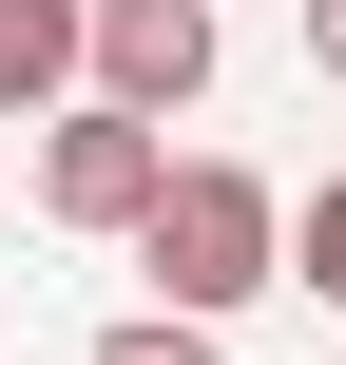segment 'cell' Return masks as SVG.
<instances>
[{
	"label": "cell",
	"instance_id": "obj_1",
	"mask_svg": "<svg viewBox=\"0 0 346 365\" xmlns=\"http://www.w3.org/2000/svg\"><path fill=\"white\" fill-rule=\"evenodd\" d=\"M116 250L154 269V308L231 327V308H270V289H289V192H270L250 154H173V173H154V212H135Z\"/></svg>",
	"mask_w": 346,
	"mask_h": 365
},
{
	"label": "cell",
	"instance_id": "obj_2",
	"mask_svg": "<svg viewBox=\"0 0 346 365\" xmlns=\"http://www.w3.org/2000/svg\"><path fill=\"white\" fill-rule=\"evenodd\" d=\"M231 58V0H77V96L116 115H193Z\"/></svg>",
	"mask_w": 346,
	"mask_h": 365
},
{
	"label": "cell",
	"instance_id": "obj_3",
	"mask_svg": "<svg viewBox=\"0 0 346 365\" xmlns=\"http://www.w3.org/2000/svg\"><path fill=\"white\" fill-rule=\"evenodd\" d=\"M154 173H173V115H116V96H58L39 115V212L58 231H135Z\"/></svg>",
	"mask_w": 346,
	"mask_h": 365
},
{
	"label": "cell",
	"instance_id": "obj_4",
	"mask_svg": "<svg viewBox=\"0 0 346 365\" xmlns=\"http://www.w3.org/2000/svg\"><path fill=\"white\" fill-rule=\"evenodd\" d=\"M77 96V0H0V115H58Z\"/></svg>",
	"mask_w": 346,
	"mask_h": 365
},
{
	"label": "cell",
	"instance_id": "obj_5",
	"mask_svg": "<svg viewBox=\"0 0 346 365\" xmlns=\"http://www.w3.org/2000/svg\"><path fill=\"white\" fill-rule=\"evenodd\" d=\"M289 289H327V308H346V173L289 192Z\"/></svg>",
	"mask_w": 346,
	"mask_h": 365
},
{
	"label": "cell",
	"instance_id": "obj_6",
	"mask_svg": "<svg viewBox=\"0 0 346 365\" xmlns=\"http://www.w3.org/2000/svg\"><path fill=\"white\" fill-rule=\"evenodd\" d=\"M77 365H231V327H193V308H135V327H96Z\"/></svg>",
	"mask_w": 346,
	"mask_h": 365
},
{
	"label": "cell",
	"instance_id": "obj_7",
	"mask_svg": "<svg viewBox=\"0 0 346 365\" xmlns=\"http://www.w3.org/2000/svg\"><path fill=\"white\" fill-rule=\"evenodd\" d=\"M308 77H327V96H346V0H308Z\"/></svg>",
	"mask_w": 346,
	"mask_h": 365
}]
</instances>
